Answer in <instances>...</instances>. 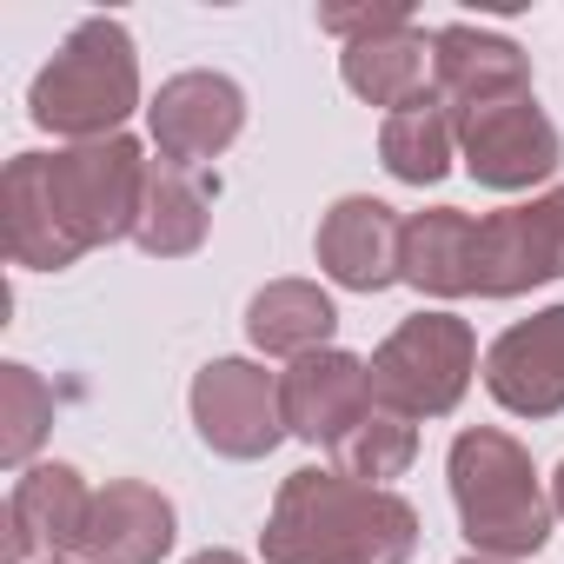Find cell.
Returning a JSON list of instances; mask_svg holds the SVG:
<instances>
[{"mask_svg":"<svg viewBox=\"0 0 564 564\" xmlns=\"http://www.w3.org/2000/svg\"><path fill=\"white\" fill-rule=\"evenodd\" d=\"M147 147L113 133L67 153H14L0 180L8 259L28 272H67L80 252L133 239L147 199Z\"/></svg>","mask_w":564,"mask_h":564,"instance_id":"1","label":"cell"},{"mask_svg":"<svg viewBox=\"0 0 564 564\" xmlns=\"http://www.w3.org/2000/svg\"><path fill=\"white\" fill-rule=\"evenodd\" d=\"M259 551L265 564H405L419 551V511L392 485L306 465L279 485Z\"/></svg>","mask_w":564,"mask_h":564,"instance_id":"2","label":"cell"},{"mask_svg":"<svg viewBox=\"0 0 564 564\" xmlns=\"http://www.w3.org/2000/svg\"><path fill=\"white\" fill-rule=\"evenodd\" d=\"M445 478H452V505H458V531L471 538L478 557H538L544 538H551V491L531 465V452L498 432V425H471L452 438V458H445Z\"/></svg>","mask_w":564,"mask_h":564,"instance_id":"3","label":"cell"},{"mask_svg":"<svg viewBox=\"0 0 564 564\" xmlns=\"http://www.w3.org/2000/svg\"><path fill=\"white\" fill-rule=\"evenodd\" d=\"M133 107H140V54H133V34L113 14L80 21L28 87L34 127L74 140V147L113 140Z\"/></svg>","mask_w":564,"mask_h":564,"instance_id":"4","label":"cell"},{"mask_svg":"<svg viewBox=\"0 0 564 564\" xmlns=\"http://www.w3.org/2000/svg\"><path fill=\"white\" fill-rule=\"evenodd\" d=\"M471 372H478V333L452 313H419L372 352V399L412 425L445 419L471 392Z\"/></svg>","mask_w":564,"mask_h":564,"instance_id":"5","label":"cell"},{"mask_svg":"<svg viewBox=\"0 0 564 564\" xmlns=\"http://www.w3.org/2000/svg\"><path fill=\"white\" fill-rule=\"evenodd\" d=\"M564 279V186L485 213L471 239V293L478 300H518L531 286Z\"/></svg>","mask_w":564,"mask_h":564,"instance_id":"6","label":"cell"},{"mask_svg":"<svg viewBox=\"0 0 564 564\" xmlns=\"http://www.w3.org/2000/svg\"><path fill=\"white\" fill-rule=\"evenodd\" d=\"M452 127H458L465 173L478 186H491V193H524V186H538V180H551L564 166V140H557L551 113L538 107V94L452 113Z\"/></svg>","mask_w":564,"mask_h":564,"instance_id":"7","label":"cell"},{"mask_svg":"<svg viewBox=\"0 0 564 564\" xmlns=\"http://www.w3.org/2000/svg\"><path fill=\"white\" fill-rule=\"evenodd\" d=\"M186 405H193L199 445L219 452V458H239V465L265 458L279 438H286L279 379H272L265 366H252V359H213V366H199Z\"/></svg>","mask_w":564,"mask_h":564,"instance_id":"8","label":"cell"},{"mask_svg":"<svg viewBox=\"0 0 564 564\" xmlns=\"http://www.w3.org/2000/svg\"><path fill=\"white\" fill-rule=\"evenodd\" d=\"M147 127H153L160 160H173V166H206V160H219V153L246 133V94H239V80L193 67V74H173V80L153 94Z\"/></svg>","mask_w":564,"mask_h":564,"instance_id":"9","label":"cell"},{"mask_svg":"<svg viewBox=\"0 0 564 564\" xmlns=\"http://www.w3.org/2000/svg\"><path fill=\"white\" fill-rule=\"evenodd\" d=\"M485 392L518 419L564 412V306H544L485 346Z\"/></svg>","mask_w":564,"mask_h":564,"instance_id":"10","label":"cell"},{"mask_svg":"<svg viewBox=\"0 0 564 564\" xmlns=\"http://www.w3.org/2000/svg\"><path fill=\"white\" fill-rule=\"evenodd\" d=\"M279 405H286V432L306 438V445H339L379 399H372V366L326 346V352H306L279 372Z\"/></svg>","mask_w":564,"mask_h":564,"instance_id":"11","label":"cell"},{"mask_svg":"<svg viewBox=\"0 0 564 564\" xmlns=\"http://www.w3.org/2000/svg\"><path fill=\"white\" fill-rule=\"evenodd\" d=\"M313 252H319V272L333 279V286H346V293H386V286H399V279H405L399 272L405 219L386 199H372V193H346L319 219Z\"/></svg>","mask_w":564,"mask_h":564,"instance_id":"12","label":"cell"},{"mask_svg":"<svg viewBox=\"0 0 564 564\" xmlns=\"http://www.w3.org/2000/svg\"><path fill=\"white\" fill-rule=\"evenodd\" d=\"M94 491L74 465H28L8 491V564H54L80 551Z\"/></svg>","mask_w":564,"mask_h":564,"instance_id":"13","label":"cell"},{"mask_svg":"<svg viewBox=\"0 0 564 564\" xmlns=\"http://www.w3.org/2000/svg\"><path fill=\"white\" fill-rule=\"evenodd\" d=\"M432 94L452 107V113H471V107H491V100H518L531 94V61L511 34H491V28H438L432 34Z\"/></svg>","mask_w":564,"mask_h":564,"instance_id":"14","label":"cell"},{"mask_svg":"<svg viewBox=\"0 0 564 564\" xmlns=\"http://www.w3.org/2000/svg\"><path fill=\"white\" fill-rule=\"evenodd\" d=\"M173 551V498L147 478H113L94 491L80 557L87 564H160Z\"/></svg>","mask_w":564,"mask_h":564,"instance_id":"15","label":"cell"},{"mask_svg":"<svg viewBox=\"0 0 564 564\" xmlns=\"http://www.w3.org/2000/svg\"><path fill=\"white\" fill-rule=\"evenodd\" d=\"M213 199H219V180H206V166L153 160L147 166V199H140V219H133V246L153 252V259L199 252L206 226H213Z\"/></svg>","mask_w":564,"mask_h":564,"instance_id":"16","label":"cell"},{"mask_svg":"<svg viewBox=\"0 0 564 564\" xmlns=\"http://www.w3.org/2000/svg\"><path fill=\"white\" fill-rule=\"evenodd\" d=\"M339 74H346V87H352L366 107L399 113V107H412V100L432 94V87H425V80H432V34L412 21V28L352 41V47L339 54Z\"/></svg>","mask_w":564,"mask_h":564,"instance_id":"17","label":"cell"},{"mask_svg":"<svg viewBox=\"0 0 564 564\" xmlns=\"http://www.w3.org/2000/svg\"><path fill=\"white\" fill-rule=\"evenodd\" d=\"M471 239L478 219L458 206L405 213V252H399L405 286H419L425 300H471Z\"/></svg>","mask_w":564,"mask_h":564,"instance_id":"18","label":"cell"},{"mask_svg":"<svg viewBox=\"0 0 564 564\" xmlns=\"http://www.w3.org/2000/svg\"><path fill=\"white\" fill-rule=\"evenodd\" d=\"M339 333V306L313 286V279H272L246 306V339L265 359H306L326 352V339Z\"/></svg>","mask_w":564,"mask_h":564,"instance_id":"19","label":"cell"},{"mask_svg":"<svg viewBox=\"0 0 564 564\" xmlns=\"http://www.w3.org/2000/svg\"><path fill=\"white\" fill-rule=\"evenodd\" d=\"M379 160H386V173L405 180V186H438V180L452 173V160H458L452 107H445L438 94H425V100L386 113V127H379Z\"/></svg>","mask_w":564,"mask_h":564,"instance_id":"20","label":"cell"},{"mask_svg":"<svg viewBox=\"0 0 564 564\" xmlns=\"http://www.w3.org/2000/svg\"><path fill=\"white\" fill-rule=\"evenodd\" d=\"M412 458H419V425L399 419V412H386V405H372V412L333 445V471H346V478H359V485L405 478Z\"/></svg>","mask_w":564,"mask_h":564,"instance_id":"21","label":"cell"},{"mask_svg":"<svg viewBox=\"0 0 564 564\" xmlns=\"http://www.w3.org/2000/svg\"><path fill=\"white\" fill-rule=\"evenodd\" d=\"M54 425V386L34 372V366H0V458L8 465H28L41 452Z\"/></svg>","mask_w":564,"mask_h":564,"instance_id":"22","label":"cell"},{"mask_svg":"<svg viewBox=\"0 0 564 564\" xmlns=\"http://www.w3.org/2000/svg\"><path fill=\"white\" fill-rule=\"evenodd\" d=\"M319 28L339 34V41L352 47V41H372V34L412 28V8H405V0H379V8H319Z\"/></svg>","mask_w":564,"mask_h":564,"instance_id":"23","label":"cell"},{"mask_svg":"<svg viewBox=\"0 0 564 564\" xmlns=\"http://www.w3.org/2000/svg\"><path fill=\"white\" fill-rule=\"evenodd\" d=\"M186 564H246V557H239V551H226V544H213V551H193Z\"/></svg>","mask_w":564,"mask_h":564,"instance_id":"24","label":"cell"},{"mask_svg":"<svg viewBox=\"0 0 564 564\" xmlns=\"http://www.w3.org/2000/svg\"><path fill=\"white\" fill-rule=\"evenodd\" d=\"M551 505H557V518H564V465H557V478H551Z\"/></svg>","mask_w":564,"mask_h":564,"instance_id":"25","label":"cell"},{"mask_svg":"<svg viewBox=\"0 0 564 564\" xmlns=\"http://www.w3.org/2000/svg\"><path fill=\"white\" fill-rule=\"evenodd\" d=\"M458 564H511V557H478V551H471V557H458Z\"/></svg>","mask_w":564,"mask_h":564,"instance_id":"26","label":"cell"},{"mask_svg":"<svg viewBox=\"0 0 564 564\" xmlns=\"http://www.w3.org/2000/svg\"><path fill=\"white\" fill-rule=\"evenodd\" d=\"M54 564H67V557H54Z\"/></svg>","mask_w":564,"mask_h":564,"instance_id":"27","label":"cell"}]
</instances>
